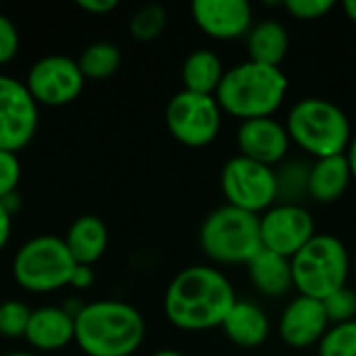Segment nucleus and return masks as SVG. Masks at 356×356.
Segmentation results:
<instances>
[{
    "mask_svg": "<svg viewBox=\"0 0 356 356\" xmlns=\"http://www.w3.org/2000/svg\"><path fill=\"white\" fill-rule=\"evenodd\" d=\"M232 282L217 267L194 265L179 271L165 292V315L171 325L184 332L221 327L236 305Z\"/></svg>",
    "mask_w": 356,
    "mask_h": 356,
    "instance_id": "nucleus-1",
    "label": "nucleus"
},
{
    "mask_svg": "<svg viewBox=\"0 0 356 356\" xmlns=\"http://www.w3.org/2000/svg\"><path fill=\"white\" fill-rule=\"evenodd\" d=\"M144 334V317L123 300H96L75 315V342L88 356H131Z\"/></svg>",
    "mask_w": 356,
    "mask_h": 356,
    "instance_id": "nucleus-2",
    "label": "nucleus"
},
{
    "mask_svg": "<svg viewBox=\"0 0 356 356\" xmlns=\"http://www.w3.org/2000/svg\"><path fill=\"white\" fill-rule=\"evenodd\" d=\"M288 94V77L280 67L254 60L240 63L225 71L215 94L221 111L242 121L273 117Z\"/></svg>",
    "mask_w": 356,
    "mask_h": 356,
    "instance_id": "nucleus-3",
    "label": "nucleus"
},
{
    "mask_svg": "<svg viewBox=\"0 0 356 356\" xmlns=\"http://www.w3.org/2000/svg\"><path fill=\"white\" fill-rule=\"evenodd\" d=\"M290 140L315 159L344 154L350 140V121L346 113L325 98L298 100L286 119Z\"/></svg>",
    "mask_w": 356,
    "mask_h": 356,
    "instance_id": "nucleus-4",
    "label": "nucleus"
},
{
    "mask_svg": "<svg viewBox=\"0 0 356 356\" xmlns=\"http://www.w3.org/2000/svg\"><path fill=\"white\" fill-rule=\"evenodd\" d=\"M200 248L217 265H248L261 250L259 215L236 207H219L200 225Z\"/></svg>",
    "mask_w": 356,
    "mask_h": 356,
    "instance_id": "nucleus-5",
    "label": "nucleus"
},
{
    "mask_svg": "<svg viewBox=\"0 0 356 356\" xmlns=\"http://www.w3.org/2000/svg\"><path fill=\"white\" fill-rule=\"evenodd\" d=\"M294 288L300 296L323 300L346 286L350 254L344 242L332 234H317L300 252L290 259Z\"/></svg>",
    "mask_w": 356,
    "mask_h": 356,
    "instance_id": "nucleus-6",
    "label": "nucleus"
},
{
    "mask_svg": "<svg viewBox=\"0 0 356 356\" xmlns=\"http://www.w3.org/2000/svg\"><path fill=\"white\" fill-rule=\"evenodd\" d=\"M77 263L58 236H38L27 240L13 259L17 284L33 294H48L69 286Z\"/></svg>",
    "mask_w": 356,
    "mask_h": 356,
    "instance_id": "nucleus-7",
    "label": "nucleus"
},
{
    "mask_svg": "<svg viewBox=\"0 0 356 356\" xmlns=\"http://www.w3.org/2000/svg\"><path fill=\"white\" fill-rule=\"evenodd\" d=\"M221 190L229 207L259 215L277 204L275 169L242 154L229 159L221 171Z\"/></svg>",
    "mask_w": 356,
    "mask_h": 356,
    "instance_id": "nucleus-8",
    "label": "nucleus"
},
{
    "mask_svg": "<svg viewBox=\"0 0 356 356\" xmlns=\"http://www.w3.org/2000/svg\"><path fill=\"white\" fill-rule=\"evenodd\" d=\"M165 121L169 134L179 144L190 148H202L219 136L223 111L215 96L181 90L169 100Z\"/></svg>",
    "mask_w": 356,
    "mask_h": 356,
    "instance_id": "nucleus-9",
    "label": "nucleus"
},
{
    "mask_svg": "<svg viewBox=\"0 0 356 356\" xmlns=\"http://www.w3.org/2000/svg\"><path fill=\"white\" fill-rule=\"evenodd\" d=\"M259 223L263 248L286 259H292L317 236L315 219L302 204L277 202L259 215Z\"/></svg>",
    "mask_w": 356,
    "mask_h": 356,
    "instance_id": "nucleus-10",
    "label": "nucleus"
},
{
    "mask_svg": "<svg viewBox=\"0 0 356 356\" xmlns=\"http://www.w3.org/2000/svg\"><path fill=\"white\" fill-rule=\"evenodd\" d=\"M38 129V102L27 86L10 75H0V150L25 148Z\"/></svg>",
    "mask_w": 356,
    "mask_h": 356,
    "instance_id": "nucleus-11",
    "label": "nucleus"
},
{
    "mask_svg": "<svg viewBox=\"0 0 356 356\" xmlns=\"http://www.w3.org/2000/svg\"><path fill=\"white\" fill-rule=\"evenodd\" d=\"M83 81L86 77L81 75L77 60L63 54H50L33 63L25 86L38 104L63 106L81 94Z\"/></svg>",
    "mask_w": 356,
    "mask_h": 356,
    "instance_id": "nucleus-12",
    "label": "nucleus"
},
{
    "mask_svg": "<svg viewBox=\"0 0 356 356\" xmlns=\"http://www.w3.org/2000/svg\"><path fill=\"white\" fill-rule=\"evenodd\" d=\"M192 17L209 38L221 42L238 40L252 29V6L246 0H196Z\"/></svg>",
    "mask_w": 356,
    "mask_h": 356,
    "instance_id": "nucleus-13",
    "label": "nucleus"
},
{
    "mask_svg": "<svg viewBox=\"0 0 356 356\" xmlns=\"http://www.w3.org/2000/svg\"><path fill=\"white\" fill-rule=\"evenodd\" d=\"M236 142L242 156L267 167H275L286 159L292 140L286 125H282L273 117H263L242 121L236 131Z\"/></svg>",
    "mask_w": 356,
    "mask_h": 356,
    "instance_id": "nucleus-14",
    "label": "nucleus"
},
{
    "mask_svg": "<svg viewBox=\"0 0 356 356\" xmlns=\"http://www.w3.org/2000/svg\"><path fill=\"white\" fill-rule=\"evenodd\" d=\"M330 321L321 300L296 296L290 300L280 317V338L292 348H309L321 342Z\"/></svg>",
    "mask_w": 356,
    "mask_h": 356,
    "instance_id": "nucleus-15",
    "label": "nucleus"
},
{
    "mask_svg": "<svg viewBox=\"0 0 356 356\" xmlns=\"http://www.w3.org/2000/svg\"><path fill=\"white\" fill-rule=\"evenodd\" d=\"M25 340L38 350H60L75 340V315L60 307L35 309Z\"/></svg>",
    "mask_w": 356,
    "mask_h": 356,
    "instance_id": "nucleus-16",
    "label": "nucleus"
},
{
    "mask_svg": "<svg viewBox=\"0 0 356 356\" xmlns=\"http://www.w3.org/2000/svg\"><path fill=\"white\" fill-rule=\"evenodd\" d=\"M227 340L240 348H259L271 332L267 313L250 300H236L225 321L221 323Z\"/></svg>",
    "mask_w": 356,
    "mask_h": 356,
    "instance_id": "nucleus-17",
    "label": "nucleus"
},
{
    "mask_svg": "<svg viewBox=\"0 0 356 356\" xmlns=\"http://www.w3.org/2000/svg\"><path fill=\"white\" fill-rule=\"evenodd\" d=\"M350 181L353 175L344 154L317 159L309 171V196L315 202L332 204L344 196Z\"/></svg>",
    "mask_w": 356,
    "mask_h": 356,
    "instance_id": "nucleus-18",
    "label": "nucleus"
},
{
    "mask_svg": "<svg viewBox=\"0 0 356 356\" xmlns=\"http://www.w3.org/2000/svg\"><path fill=\"white\" fill-rule=\"evenodd\" d=\"M248 277L257 292L267 298H282L294 288L290 259L271 250H261L248 265Z\"/></svg>",
    "mask_w": 356,
    "mask_h": 356,
    "instance_id": "nucleus-19",
    "label": "nucleus"
},
{
    "mask_svg": "<svg viewBox=\"0 0 356 356\" xmlns=\"http://www.w3.org/2000/svg\"><path fill=\"white\" fill-rule=\"evenodd\" d=\"M77 265H94L108 246V229L96 215L77 217L63 238Z\"/></svg>",
    "mask_w": 356,
    "mask_h": 356,
    "instance_id": "nucleus-20",
    "label": "nucleus"
},
{
    "mask_svg": "<svg viewBox=\"0 0 356 356\" xmlns=\"http://www.w3.org/2000/svg\"><path fill=\"white\" fill-rule=\"evenodd\" d=\"M248 46V60L280 67L282 60L288 54L290 48V35L288 29L280 21H261L252 25V29L246 35Z\"/></svg>",
    "mask_w": 356,
    "mask_h": 356,
    "instance_id": "nucleus-21",
    "label": "nucleus"
},
{
    "mask_svg": "<svg viewBox=\"0 0 356 356\" xmlns=\"http://www.w3.org/2000/svg\"><path fill=\"white\" fill-rule=\"evenodd\" d=\"M225 71L227 69H223L221 58L213 50H207V48L194 50L184 60V67H181L184 90L194 92V94L215 96Z\"/></svg>",
    "mask_w": 356,
    "mask_h": 356,
    "instance_id": "nucleus-22",
    "label": "nucleus"
},
{
    "mask_svg": "<svg viewBox=\"0 0 356 356\" xmlns=\"http://www.w3.org/2000/svg\"><path fill=\"white\" fill-rule=\"evenodd\" d=\"M81 75L88 79H106L117 73L121 65V50L111 42L90 44L77 58Z\"/></svg>",
    "mask_w": 356,
    "mask_h": 356,
    "instance_id": "nucleus-23",
    "label": "nucleus"
},
{
    "mask_svg": "<svg viewBox=\"0 0 356 356\" xmlns=\"http://www.w3.org/2000/svg\"><path fill=\"white\" fill-rule=\"evenodd\" d=\"M309 171L311 165L302 161H288L275 169L277 179V202L300 204L305 196H309Z\"/></svg>",
    "mask_w": 356,
    "mask_h": 356,
    "instance_id": "nucleus-24",
    "label": "nucleus"
},
{
    "mask_svg": "<svg viewBox=\"0 0 356 356\" xmlns=\"http://www.w3.org/2000/svg\"><path fill=\"white\" fill-rule=\"evenodd\" d=\"M317 356H356V321L330 325L317 344Z\"/></svg>",
    "mask_w": 356,
    "mask_h": 356,
    "instance_id": "nucleus-25",
    "label": "nucleus"
},
{
    "mask_svg": "<svg viewBox=\"0 0 356 356\" xmlns=\"http://www.w3.org/2000/svg\"><path fill=\"white\" fill-rule=\"evenodd\" d=\"M167 25V13L161 4H146L129 21V31L140 42H150L163 33Z\"/></svg>",
    "mask_w": 356,
    "mask_h": 356,
    "instance_id": "nucleus-26",
    "label": "nucleus"
},
{
    "mask_svg": "<svg viewBox=\"0 0 356 356\" xmlns=\"http://www.w3.org/2000/svg\"><path fill=\"white\" fill-rule=\"evenodd\" d=\"M321 302H323L330 325L356 321V292L353 288L344 286V288L332 292L330 296H325Z\"/></svg>",
    "mask_w": 356,
    "mask_h": 356,
    "instance_id": "nucleus-27",
    "label": "nucleus"
},
{
    "mask_svg": "<svg viewBox=\"0 0 356 356\" xmlns=\"http://www.w3.org/2000/svg\"><path fill=\"white\" fill-rule=\"evenodd\" d=\"M31 311L19 300H6L0 305V336L4 338H25L29 327Z\"/></svg>",
    "mask_w": 356,
    "mask_h": 356,
    "instance_id": "nucleus-28",
    "label": "nucleus"
},
{
    "mask_svg": "<svg viewBox=\"0 0 356 356\" xmlns=\"http://www.w3.org/2000/svg\"><path fill=\"white\" fill-rule=\"evenodd\" d=\"M286 10L298 21H317L336 8L334 0H286Z\"/></svg>",
    "mask_w": 356,
    "mask_h": 356,
    "instance_id": "nucleus-29",
    "label": "nucleus"
},
{
    "mask_svg": "<svg viewBox=\"0 0 356 356\" xmlns=\"http://www.w3.org/2000/svg\"><path fill=\"white\" fill-rule=\"evenodd\" d=\"M21 179V163L15 152L0 150V200L15 194Z\"/></svg>",
    "mask_w": 356,
    "mask_h": 356,
    "instance_id": "nucleus-30",
    "label": "nucleus"
},
{
    "mask_svg": "<svg viewBox=\"0 0 356 356\" xmlns=\"http://www.w3.org/2000/svg\"><path fill=\"white\" fill-rule=\"evenodd\" d=\"M17 50H19V31L15 23L0 13V65L10 63Z\"/></svg>",
    "mask_w": 356,
    "mask_h": 356,
    "instance_id": "nucleus-31",
    "label": "nucleus"
},
{
    "mask_svg": "<svg viewBox=\"0 0 356 356\" xmlns=\"http://www.w3.org/2000/svg\"><path fill=\"white\" fill-rule=\"evenodd\" d=\"M94 277L96 275H94V269L90 265H77L75 271H73V275H71L69 286H73L77 290H86V288H90L94 284Z\"/></svg>",
    "mask_w": 356,
    "mask_h": 356,
    "instance_id": "nucleus-32",
    "label": "nucleus"
},
{
    "mask_svg": "<svg viewBox=\"0 0 356 356\" xmlns=\"http://www.w3.org/2000/svg\"><path fill=\"white\" fill-rule=\"evenodd\" d=\"M77 6L94 15H104L117 8V0H77Z\"/></svg>",
    "mask_w": 356,
    "mask_h": 356,
    "instance_id": "nucleus-33",
    "label": "nucleus"
},
{
    "mask_svg": "<svg viewBox=\"0 0 356 356\" xmlns=\"http://www.w3.org/2000/svg\"><path fill=\"white\" fill-rule=\"evenodd\" d=\"M10 225H13V215L0 200V250L6 246V242L10 238Z\"/></svg>",
    "mask_w": 356,
    "mask_h": 356,
    "instance_id": "nucleus-34",
    "label": "nucleus"
},
{
    "mask_svg": "<svg viewBox=\"0 0 356 356\" xmlns=\"http://www.w3.org/2000/svg\"><path fill=\"white\" fill-rule=\"evenodd\" d=\"M344 156H346V161H348L350 175H353V179L356 181V134L353 136V140H350V144H348V148H346Z\"/></svg>",
    "mask_w": 356,
    "mask_h": 356,
    "instance_id": "nucleus-35",
    "label": "nucleus"
},
{
    "mask_svg": "<svg viewBox=\"0 0 356 356\" xmlns=\"http://www.w3.org/2000/svg\"><path fill=\"white\" fill-rule=\"evenodd\" d=\"M344 13H346V17L353 21V23H356V0H346L344 2Z\"/></svg>",
    "mask_w": 356,
    "mask_h": 356,
    "instance_id": "nucleus-36",
    "label": "nucleus"
},
{
    "mask_svg": "<svg viewBox=\"0 0 356 356\" xmlns=\"http://www.w3.org/2000/svg\"><path fill=\"white\" fill-rule=\"evenodd\" d=\"M152 356H186V355H181L179 350H173V348H163V350H156Z\"/></svg>",
    "mask_w": 356,
    "mask_h": 356,
    "instance_id": "nucleus-37",
    "label": "nucleus"
},
{
    "mask_svg": "<svg viewBox=\"0 0 356 356\" xmlns=\"http://www.w3.org/2000/svg\"><path fill=\"white\" fill-rule=\"evenodd\" d=\"M4 356H38V355H31V353H10V355H4Z\"/></svg>",
    "mask_w": 356,
    "mask_h": 356,
    "instance_id": "nucleus-38",
    "label": "nucleus"
},
{
    "mask_svg": "<svg viewBox=\"0 0 356 356\" xmlns=\"http://www.w3.org/2000/svg\"><path fill=\"white\" fill-rule=\"evenodd\" d=\"M350 269H353V271L356 273V254L353 257V259H350Z\"/></svg>",
    "mask_w": 356,
    "mask_h": 356,
    "instance_id": "nucleus-39",
    "label": "nucleus"
}]
</instances>
